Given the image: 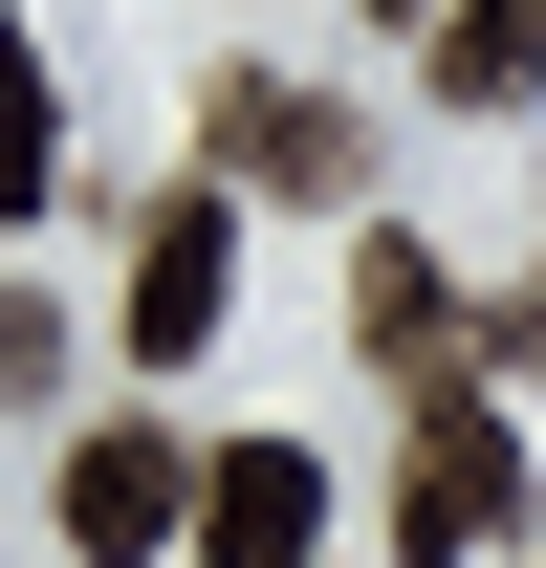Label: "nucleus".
<instances>
[{
  "label": "nucleus",
  "instance_id": "f257e3e1",
  "mask_svg": "<svg viewBox=\"0 0 546 568\" xmlns=\"http://www.w3.org/2000/svg\"><path fill=\"white\" fill-rule=\"evenodd\" d=\"M44 525H67L88 568H153V547H198V437H175V416H110V437H67Z\"/></svg>",
  "mask_w": 546,
  "mask_h": 568
},
{
  "label": "nucleus",
  "instance_id": "f03ea898",
  "mask_svg": "<svg viewBox=\"0 0 546 568\" xmlns=\"http://www.w3.org/2000/svg\"><path fill=\"white\" fill-rule=\"evenodd\" d=\"M525 525V437L481 416V394H415V459H394V547L415 568H481Z\"/></svg>",
  "mask_w": 546,
  "mask_h": 568
},
{
  "label": "nucleus",
  "instance_id": "7ed1b4c3",
  "mask_svg": "<svg viewBox=\"0 0 546 568\" xmlns=\"http://www.w3.org/2000/svg\"><path fill=\"white\" fill-rule=\"evenodd\" d=\"M198 132H219V197H350L372 175V110H328V88H284V67H219Z\"/></svg>",
  "mask_w": 546,
  "mask_h": 568
},
{
  "label": "nucleus",
  "instance_id": "20e7f679",
  "mask_svg": "<svg viewBox=\"0 0 546 568\" xmlns=\"http://www.w3.org/2000/svg\"><path fill=\"white\" fill-rule=\"evenodd\" d=\"M219 306H241V197H153L132 219V284H110V328H132V372H175V351H219Z\"/></svg>",
  "mask_w": 546,
  "mask_h": 568
},
{
  "label": "nucleus",
  "instance_id": "39448f33",
  "mask_svg": "<svg viewBox=\"0 0 546 568\" xmlns=\"http://www.w3.org/2000/svg\"><path fill=\"white\" fill-rule=\"evenodd\" d=\"M328 547V459L306 437H198V568H306Z\"/></svg>",
  "mask_w": 546,
  "mask_h": 568
},
{
  "label": "nucleus",
  "instance_id": "423d86ee",
  "mask_svg": "<svg viewBox=\"0 0 546 568\" xmlns=\"http://www.w3.org/2000/svg\"><path fill=\"white\" fill-rule=\"evenodd\" d=\"M350 351L415 372V394H459V263H437V241H372V263H350Z\"/></svg>",
  "mask_w": 546,
  "mask_h": 568
},
{
  "label": "nucleus",
  "instance_id": "0eeeda50",
  "mask_svg": "<svg viewBox=\"0 0 546 568\" xmlns=\"http://www.w3.org/2000/svg\"><path fill=\"white\" fill-rule=\"evenodd\" d=\"M415 44H437V110H525L546 88V0H437Z\"/></svg>",
  "mask_w": 546,
  "mask_h": 568
},
{
  "label": "nucleus",
  "instance_id": "6e6552de",
  "mask_svg": "<svg viewBox=\"0 0 546 568\" xmlns=\"http://www.w3.org/2000/svg\"><path fill=\"white\" fill-rule=\"evenodd\" d=\"M67 197V132H44V44L0 22V219H44Z\"/></svg>",
  "mask_w": 546,
  "mask_h": 568
},
{
  "label": "nucleus",
  "instance_id": "1a4fd4ad",
  "mask_svg": "<svg viewBox=\"0 0 546 568\" xmlns=\"http://www.w3.org/2000/svg\"><path fill=\"white\" fill-rule=\"evenodd\" d=\"M503 372H546V284H503Z\"/></svg>",
  "mask_w": 546,
  "mask_h": 568
}]
</instances>
